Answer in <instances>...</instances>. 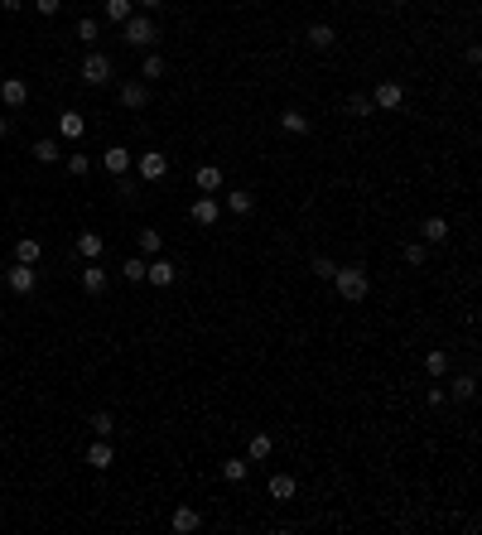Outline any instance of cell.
<instances>
[{
    "label": "cell",
    "instance_id": "cell-38",
    "mask_svg": "<svg viewBox=\"0 0 482 535\" xmlns=\"http://www.w3.org/2000/svg\"><path fill=\"white\" fill-rule=\"evenodd\" d=\"M333 270H338V261H328V256L314 261V275H319V280H333Z\"/></svg>",
    "mask_w": 482,
    "mask_h": 535
},
{
    "label": "cell",
    "instance_id": "cell-8",
    "mask_svg": "<svg viewBox=\"0 0 482 535\" xmlns=\"http://www.w3.org/2000/svg\"><path fill=\"white\" fill-rule=\"evenodd\" d=\"M0 102H5L10 111H20L29 102V82L25 78H5V82H0Z\"/></svg>",
    "mask_w": 482,
    "mask_h": 535
},
{
    "label": "cell",
    "instance_id": "cell-36",
    "mask_svg": "<svg viewBox=\"0 0 482 535\" xmlns=\"http://www.w3.org/2000/svg\"><path fill=\"white\" fill-rule=\"evenodd\" d=\"M92 429H97V439H111V429H116V420H111L107 410H97V415H92Z\"/></svg>",
    "mask_w": 482,
    "mask_h": 535
},
{
    "label": "cell",
    "instance_id": "cell-39",
    "mask_svg": "<svg viewBox=\"0 0 482 535\" xmlns=\"http://www.w3.org/2000/svg\"><path fill=\"white\" fill-rule=\"evenodd\" d=\"M34 10H39V15H58V10H63V0H34Z\"/></svg>",
    "mask_w": 482,
    "mask_h": 535
},
{
    "label": "cell",
    "instance_id": "cell-1",
    "mask_svg": "<svg viewBox=\"0 0 482 535\" xmlns=\"http://www.w3.org/2000/svg\"><path fill=\"white\" fill-rule=\"evenodd\" d=\"M333 290H338V299H348V304H362V299L372 295V275L362 266H338L333 270Z\"/></svg>",
    "mask_w": 482,
    "mask_h": 535
},
{
    "label": "cell",
    "instance_id": "cell-2",
    "mask_svg": "<svg viewBox=\"0 0 482 535\" xmlns=\"http://www.w3.org/2000/svg\"><path fill=\"white\" fill-rule=\"evenodd\" d=\"M121 34H126V44H131V49H150V44L160 39V29H155V20H150V15H131V20L121 25Z\"/></svg>",
    "mask_w": 482,
    "mask_h": 535
},
{
    "label": "cell",
    "instance_id": "cell-12",
    "mask_svg": "<svg viewBox=\"0 0 482 535\" xmlns=\"http://www.w3.org/2000/svg\"><path fill=\"white\" fill-rule=\"evenodd\" d=\"M270 454H275V439H270L266 429H261V434H251V444H246V463H266Z\"/></svg>",
    "mask_w": 482,
    "mask_h": 535
},
{
    "label": "cell",
    "instance_id": "cell-16",
    "mask_svg": "<svg viewBox=\"0 0 482 535\" xmlns=\"http://www.w3.org/2000/svg\"><path fill=\"white\" fill-rule=\"evenodd\" d=\"M87 463H92L97 473H107L111 463H116V454H111V439H97V444L87 449Z\"/></svg>",
    "mask_w": 482,
    "mask_h": 535
},
{
    "label": "cell",
    "instance_id": "cell-26",
    "mask_svg": "<svg viewBox=\"0 0 482 535\" xmlns=\"http://www.w3.org/2000/svg\"><path fill=\"white\" fill-rule=\"evenodd\" d=\"M425 372H429V376H449V352L434 348V352L425 357Z\"/></svg>",
    "mask_w": 482,
    "mask_h": 535
},
{
    "label": "cell",
    "instance_id": "cell-3",
    "mask_svg": "<svg viewBox=\"0 0 482 535\" xmlns=\"http://www.w3.org/2000/svg\"><path fill=\"white\" fill-rule=\"evenodd\" d=\"M111 78H116V68H111L107 54L92 49V54L82 58V82H87V87H102V82H111Z\"/></svg>",
    "mask_w": 482,
    "mask_h": 535
},
{
    "label": "cell",
    "instance_id": "cell-29",
    "mask_svg": "<svg viewBox=\"0 0 482 535\" xmlns=\"http://www.w3.org/2000/svg\"><path fill=\"white\" fill-rule=\"evenodd\" d=\"M140 78H145V82L164 78V58H160V54H145V63H140Z\"/></svg>",
    "mask_w": 482,
    "mask_h": 535
},
{
    "label": "cell",
    "instance_id": "cell-18",
    "mask_svg": "<svg viewBox=\"0 0 482 535\" xmlns=\"http://www.w3.org/2000/svg\"><path fill=\"white\" fill-rule=\"evenodd\" d=\"M102 164H107V174H126L131 169V150L126 145H111L107 155H102Z\"/></svg>",
    "mask_w": 482,
    "mask_h": 535
},
{
    "label": "cell",
    "instance_id": "cell-32",
    "mask_svg": "<svg viewBox=\"0 0 482 535\" xmlns=\"http://www.w3.org/2000/svg\"><path fill=\"white\" fill-rule=\"evenodd\" d=\"M372 97H362V92H352V97H348V116H372Z\"/></svg>",
    "mask_w": 482,
    "mask_h": 535
},
{
    "label": "cell",
    "instance_id": "cell-11",
    "mask_svg": "<svg viewBox=\"0 0 482 535\" xmlns=\"http://www.w3.org/2000/svg\"><path fill=\"white\" fill-rule=\"evenodd\" d=\"M15 261L39 266V261H44V241H39V237H20V241H15Z\"/></svg>",
    "mask_w": 482,
    "mask_h": 535
},
{
    "label": "cell",
    "instance_id": "cell-33",
    "mask_svg": "<svg viewBox=\"0 0 482 535\" xmlns=\"http://www.w3.org/2000/svg\"><path fill=\"white\" fill-rule=\"evenodd\" d=\"M121 275H126L131 285H140V280H145V256H131V261L121 266Z\"/></svg>",
    "mask_w": 482,
    "mask_h": 535
},
{
    "label": "cell",
    "instance_id": "cell-30",
    "mask_svg": "<svg viewBox=\"0 0 482 535\" xmlns=\"http://www.w3.org/2000/svg\"><path fill=\"white\" fill-rule=\"evenodd\" d=\"M107 20L111 25H126L131 20V0H107Z\"/></svg>",
    "mask_w": 482,
    "mask_h": 535
},
{
    "label": "cell",
    "instance_id": "cell-7",
    "mask_svg": "<svg viewBox=\"0 0 482 535\" xmlns=\"http://www.w3.org/2000/svg\"><path fill=\"white\" fill-rule=\"evenodd\" d=\"M304 44H309V49H319V54H328V49L338 44V29L328 25V20H314V25L304 29Z\"/></svg>",
    "mask_w": 482,
    "mask_h": 535
},
{
    "label": "cell",
    "instance_id": "cell-42",
    "mask_svg": "<svg viewBox=\"0 0 482 535\" xmlns=\"http://www.w3.org/2000/svg\"><path fill=\"white\" fill-rule=\"evenodd\" d=\"M5 135H10V126H5V116H0V140H5Z\"/></svg>",
    "mask_w": 482,
    "mask_h": 535
},
{
    "label": "cell",
    "instance_id": "cell-17",
    "mask_svg": "<svg viewBox=\"0 0 482 535\" xmlns=\"http://www.w3.org/2000/svg\"><path fill=\"white\" fill-rule=\"evenodd\" d=\"M102 251H107V241H102V232H82V237H78V256H82V261H97Z\"/></svg>",
    "mask_w": 482,
    "mask_h": 535
},
{
    "label": "cell",
    "instance_id": "cell-25",
    "mask_svg": "<svg viewBox=\"0 0 482 535\" xmlns=\"http://www.w3.org/2000/svg\"><path fill=\"white\" fill-rule=\"evenodd\" d=\"M198 188H203V193H217V188H222V169H217V164H203V169H198Z\"/></svg>",
    "mask_w": 482,
    "mask_h": 535
},
{
    "label": "cell",
    "instance_id": "cell-28",
    "mask_svg": "<svg viewBox=\"0 0 482 535\" xmlns=\"http://www.w3.org/2000/svg\"><path fill=\"white\" fill-rule=\"evenodd\" d=\"M39 164H54L58 160V140H34V150H29Z\"/></svg>",
    "mask_w": 482,
    "mask_h": 535
},
{
    "label": "cell",
    "instance_id": "cell-34",
    "mask_svg": "<svg viewBox=\"0 0 482 535\" xmlns=\"http://www.w3.org/2000/svg\"><path fill=\"white\" fill-rule=\"evenodd\" d=\"M73 34H78L82 44H97V34H102V25H97V20H78V29H73Z\"/></svg>",
    "mask_w": 482,
    "mask_h": 535
},
{
    "label": "cell",
    "instance_id": "cell-14",
    "mask_svg": "<svg viewBox=\"0 0 482 535\" xmlns=\"http://www.w3.org/2000/svg\"><path fill=\"white\" fill-rule=\"evenodd\" d=\"M217 217H222V208H217V198H213V193L193 203V222H198V227H213Z\"/></svg>",
    "mask_w": 482,
    "mask_h": 535
},
{
    "label": "cell",
    "instance_id": "cell-19",
    "mask_svg": "<svg viewBox=\"0 0 482 535\" xmlns=\"http://www.w3.org/2000/svg\"><path fill=\"white\" fill-rule=\"evenodd\" d=\"M420 237H425L429 246H439V241L449 237V222H444V217H425V222H420Z\"/></svg>",
    "mask_w": 482,
    "mask_h": 535
},
{
    "label": "cell",
    "instance_id": "cell-10",
    "mask_svg": "<svg viewBox=\"0 0 482 535\" xmlns=\"http://www.w3.org/2000/svg\"><path fill=\"white\" fill-rule=\"evenodd\" d=\"M405 102V87L401 82H381V87H376V97H372V107H381V111H396Z\"/></svg>",
    "mask_w": 482,
    "mask_h": 535
},
{
    "label": "cell",
    "instance_id": "cell-5",
    "mask_svg": "<svg viewBox=\"0 0 482 535\" xmlns=\"http://www.w3.org/2000/svg\"><path fill=\"white\" fill-rule=\"evenodd\" d=\"M135 174H140L145 184H160L164 174H169V155H160V150H145V155L135 160Z\"/></svg>",
    "mask_w": 482,
    "mask_h": 535
},
{
    "label": "cell",
    "instance_id": "cell-40",
    "mask_svg": "<svg viewBox=\"0 0 482 535\" xmlns=\"http://www.w3.org/2000/svg\"><path fill=\"white\" fill-rule=\"evenodd\" d=\"M0 10H5V15H20V10H25V0H0Z\"/></svg>",
    "mask_w": 482,
    "mask_h": 535
},
{
    "label": "cell",
    "instance_id": "cell-31",
    "mask_svg": "<svg viewBox=\"0 0 482 535\" xmlns=\"http://www.w3.org/2000/svg\"><path fill=\"white\" fill-rule=\"evenodd\" d=\"M222 478L227 482H246V458H227V463H222Z\"/></svg>",
    "mask_w": 482,
    "mask_h": 535
},
{
    "label": "cell",
    "instance_id": "cell-13",
    "mask_svg": "<svg viewBox=\"0 0 482 535\" xmlns=\"http://www.w3.org/2000/svg\"><path fill=\"white\" fill-rule=\"evenodd\" d=\"M58 135H63V140H82V135H87V121H82L78 111H63V116H58Z\"/></svg>",
    "mask_w": 482,
    "mask_h": 535
},
{
    "label": "cell",
    "instance_id": "cell-24",
    "mask_svg": "<svg viewBox=\"0 0 482 535\" xmlns=\"http://www.w3.org/2000/svg\"><path fill=\"white\" fill-rule=\"evenodd\" d=\"M280 126H285V131H290V135H304V131H309V116H304V111H295V107H290V111H280Z\"/></svg>",
    "mask_w": 482,
    "mask_h": 535
},
{
    "label": "cell",
    "instance_id": "cell-43",
    "mask_svg": "<svg viewBox=\"0 0 482 535\" xmlns=\"http://www.w3.org/2000/svg\"><path fill=\"white\" fill-rule=\"evenodd\" d=\"M386 5H396V10H401V5H410V0H386Z\"/></svg>",
    "mask_w": 482,
    "mask_h": 535
},
{
    "label": "cell",
    "instance_id": "cell-9",
    "mask_svg": "<svg viewBox=\"0 0 482 535\" xmlns=\"http://www.w3.org/2000/svg\"><path fill=\"white\" fill-rule=\"evenodd\" d=\"M121 107H131V111H140V107H150V82H140V78H131V82H121Z\"/></svg>",
    "mask_w": 482,
    "mask_h": 535
},
{
    "label": "cell",
    "instance_id": "cell-4",
    "mask_svg": "<svg viewBox=\"0 0 482 535\" xmlns=\"http://www.w3.org/2000/svg\"><path fill=\"white\" fill-rule=\"evenodd\" d=\"M5 285H10V295H34V285H39V270L25 266V261H15V266L5 270Z\"/></svg>",
    "mask_w": 482,
    "mask_h": 535
},
{
    "label": "cell",
    "instance_id": "cell-6",
    "mask_svg": "<svg viewBox=\"0 0 482 535\" xmlns=\"http://www.w3.org/2000/svg\"><path fill=\"white\" fill-rule=\"evenodd\" d=\"M145 280H150V285H160V290H169V285L179 280V266H174V261H164V256H150V261H145Z\"/></svg>",
    "mask_w": 482,
    "mask_h": 535
},
{
    "label": "cell",
    "instance_id": "cell-27",
    "mask_svg": "<svg viewBox=\"0 0 482 535\" xmlns=\"http://www.w3.org/2000/svg\"><path fill=\"white\" fill-rule=\"evenodd\" d=\"M270 497H275V502H290V497H295V478H285V473L270 478Z\"/></svg>",
    "mask_w": 482,
    "mask_h": 535
},
{
    "label": "cell",
    "instance_id": "cell-23",
    "mask_svg": "<svg viewBox=\"0 0 482 535\" xmlns=\"http://www.w3.org/2000/svg\"><path fill=\"white\" fill-rule=\"evenodd\" d=\"M227 208H232V213H237V217H246V213H251V208H256V198H251L246 188H232V193H227Z\"/></svg>",
    "mask_w": 482,
    "mask_h": 535
},
{
    "label": "cell",
    "instance_id": "cell-22",
    "mask_svg": "<svg viewBox=\"0 0 482 535\" xmlns=\"http://www.w3.org/2000/svg\"><path fill=\"white\" fill-rule=\"evenodd\" d=\"M473 396H478V376L473 372L454 376V401H473Z\"/></svg>",
    "mask_w": 482,
    "mask_h": 535
},
{
    "label": "cell",
    "instance_id": "cell-41",
    "mask_svg": "<svg viewBox=\"0 0 482 535\" xmlns=\"http://www.w3.org/2000/svg\"><path fill=\"white\" fill-rule=\"evenodd\" d=\"M140 5H145V10H155V5H164V0H140Z\"/></svg>",
    "mask_w": 482,
    "mask_h": 535
},
{
    "label": "cell",
    "instance_id": "cell-21",
    "mask_svg": "<svg viewBox=\"0 0 482 535\" xmlns=\"http://www.w3.org/2000/svg\"><path fill=\"white\" fill-rule=\"evenodd\" d=\"M82 290H87V295H102V290H107V270L87 266V270H82Z\"/></svg>",
    "mask_w": 482,
    "mask_h": 535
},
{
    "label": "cell",
    "instance_id": "cell-35",
    "mask_svg": "<svg viewBox=\"0 0 482 535\" xmlns=\"http://www.w3.org/2000/svg\"><path fill=\"white\" fill-rule=\"evenodd\" d=\"M425 261H429L425 241H410V246H405V266H425Z\"/></svg>",
    "mask_w": 482,
    "mask_h": 535
},
{
    "label": "cell",
    "instance_id": "cell-15",
    "mask_svg": "<svg viewBox=\"0 0 482 535\" xmlns=\"http://www.w3.org/2000/svg\"><path fill=\"white\" fill-rule=\"evenodd\" d=\"M169 526H174V531H179V535H193V531H198V526H203V516H198V511H193V507H179V511H174V516H169Z\"/></svg>",
    "mask_w": 482,
    "mask_h": 535
},
{
    "label": "cell",
    "instance_id": "cell-37",
    "mask_svg": "<svg viewBox=\"0 0 482 535\" xmlns=\"http://www.w3.org/2000/svg\"><path fill=\"white\" fill-rule=\"evenodd\" d=\"M87 169H92V160H87V155H68V174H73V179H82Z\"/></svg>",
    "mask_w": 482,
    "mask_h": 535
},
{
    "label": "cell",
    "instance_id": "cell-20",
    "mask_svg": "<svg viewBox=\"0 0 482 535\" xmlns=\"http://www.w3.org/2000/svg\"><path fill=\"white\" fill-rule=\"evenodd\" d=\"M135 241H140V256H160V251H164V237L155 232V227H145V232H135Z\"/></svg>",
    "mask_w": 482,
    "mask_h": 535
}]
</instances>
